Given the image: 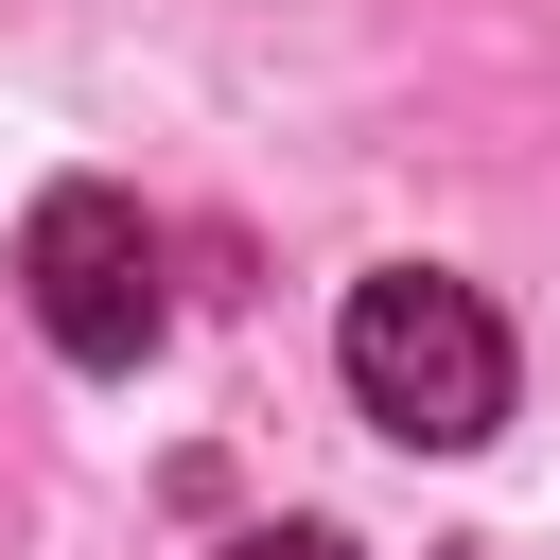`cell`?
Here are the masks:
<instances>
[{"label": "cell", "mask_w": 560, "mask_h": 560, "mask_svg": "<svg viewBox=\"0 0 560 560\" xmlns=\"http://www.w3.org/2000/svg\"><path fill=\"white\" fill-rule=\"evenodd\" d=\"M18 298H35V332L70 350V368H140L158 350V228L122 210V192H35V228H18Z\"/></svg>", "instance_id": "7a4b0ae2"}, {"label": "cell", "mask_w": 560, "mask_h": 560, "mask_svg": "<svg viewBox=\"0 0 560 560\" xmlns=\"http://www.w3.org/2000/svg\"><path fill=\"white\" fill-rule=\"evenodd\" d=\"M332 368L402 455H472L508 420V315L472 280H438V262H368L350 315H332Z\"/></svg>", "instance_id": "6da1fadb"}, {"label": "cell", "mask_w": 560, "mask_h": 560, "mask_svg": "<svg viewBox=\"0 0 560 560\" xmlns=\"http://www.w3.org/2000/svg\"><path fill=\"white\" fill-rule=\"evenodd\" d=\"M228 560H350V542H332V525H245Z\"/></svg>", "instance_id": "3957f363"}]
</instances>
